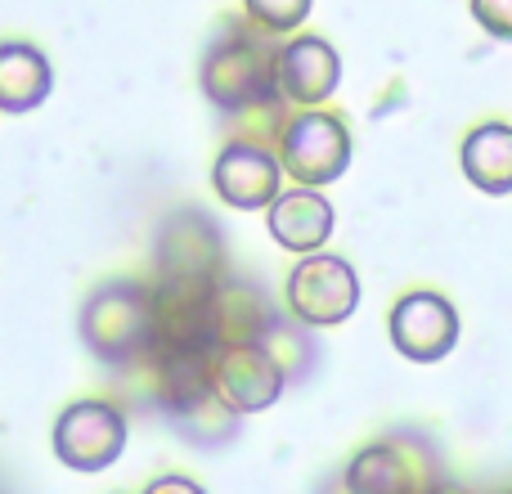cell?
Masks as SVG:
<instances>
[{"mask_svg":"<svg viewBox=\"0 0 512 494\" xmlns=\"http://www.w3.org/2000/svg\"><path fill=\"white\" fill-rule=\"evenodd\" d=\"M212 185L234 212H261L283 194V162L265 144H225L212 167Z\"/></svg>","mask_w":512,"mask_h":494,"instance_id":"10","label":"cell"},{"mask_svg":"<svg viewBox=\"0 0 512 494\" xmlns=\"http://www.w3.org/2000/svg\"><path fill=\"white\" fill-rule=\"evenodd\" d=\"M477 27L490 36V41L512 45V0H468Z\"/></svg>","mask_w":512,"mask_h":494,"instance_id":"17","label":"cell"},{"mask_svg":"<svg viewBox=\"0 0 512 494\" xmlns=\"http://www.w3.org/2000/svg\"><path fill=\"white\" fill-rule=\"evenodd\" d=\"M261 32H297L310 14V0H243Z\"/></svg>","mask_w":512,"mask_h":494,"instance_id":"16","label":"cell"},{"mask_svg":"<svg viewBox=\"0 0 512 494\" xmlns=\"http://www.w3.org/2000/svg\"><path fill=\"white\" fill-rule=\"evenodd\" d=\"M283 297H288V310L297 324L337 328L360 306V274H355V265L346 261V256L310 252L292 265Z\"/></svg>","mask_w":512,"mask_h":494,"instance_id":"3","label":"cell"},{"mask_svg":"<svg viewBox=\"0 0 512 494\" xmlns=\"http://www.w3.org/2000/svg\"><path fill=\"white\" fill-rule=\"evenodd\" d=\"M436 481V459L418 436L373 441L346 463V494H427Z\"/></svg>","mask_w":512,"mask_h":494,"instance_id":"5","label":"cell"},{"mask_svg":"<svg viewBox=\"0 0 512 494\" xmlns=\"http://www.w3.org/2000/svg\"><path fill=\"white\" fill-rule=\"evenodd\" d=\"M54 86L50 59L27 41L0 45V113H32Z\"/></svg>","mask_w":512,"mask_h":494,"instance_id":"15","label":"cell"},{"mask_svg":"<svg viewBox=\"0 0 512 494\" xmlns=\"http://www.w3.org/2000/svg\"><path fill=\"white\" fill-rule=\"evenodd\" d=\"M144 494H207L198 481H189V477H158Z\"/></svg>","mask_w":512,"mask_h":494,"instance_id":"18","label":"cell"},{"mask_svg":"<svg viewBox=\"0 0 512 494\" xmlns=\"http://www.w3.org/2000/svg\"><path fill=\"white\" fill-rule=\"evenodd\" d=\"M387 333H391V346L409 364H436L459 346V310L441 292H427V288L405 292L391 306Z\"/></svg>","mask_w":512,"mask_h":494,"instance_id":"7","label":"cell"},{"mask_svg":"<svg viewBox=\"0 0 512 494\" xmlns=\"http://www.w3.org/2000/svg\"><path fill=\"white\" fill-rule=\"evenodd\" d=\"M153 261H158V283H216L221 279V234L207 216L180 212L162 225Z\"/></svg>","mask_w":512,"mask_h":494,"instance_id":"9","label":"cell"},{"mask_svg":"<svg viewBox=\"0 0 512 494\" xmlns=\"http://www.w3.org/2000/svg\"><path fill=\"white\" fill-rule=\"evenodd\" d=\"M265 225H270V239L297 256L324 252V243L333 239V203H328L319 189H283L270 207H265Z\"/></svg>","mask_w":512,"mask_h":494,"instance_id":"12","label":"cell"},{"mask_svg":"<svg viewBox=\"0 0 512 494\" xmlns=\"http://www.w3.org/2000/svg\"><path fill=\"white\" fill-rule=\"evenodd\" d=\"M279 324L270 301L248 283H216L212 301V346H239V342H261L270 328Z\"/></svg>","mask_w":512,"mask_h":494,"instance_id":"14","label":"cell"},{"mask_svg":"<svg viewBox=\"0 0 512 494\" xmlns=\"http://www.w3.org/2000/svg\"><path fill=\"white\" fill-rule=\"evenodd\" d=\"M274 81H279L283 99L315 108L342 81V59H337V50L324 36H297V41L279 45V54H274Z\"/></svg>","mask_w":512,"mask_h":494,"instance_id":"11","label":"cell"},{"mask_svg":"<svg viewBox=\"0 0 512 494\" xmlns=\"http://www.w3.org/2000/svg\"><path fill=\"white\" fill-rule=\"evenodd\" d=\"M508 494H512V490H508Z\"/></svg>","mask_w":512,"mask_h":494,"instance_id":"20","label":"cell"},{"mask_svg":"<svg viewBox=\"0 0 512 494\" xmlns=\"http://www.w3.org/2000/svg\"><path fill=\"white\" fill-rule=\"evenodd\" d=\"M288 387V369L265 342L216 346V391L234 414H261Z\"/></svg>","mask_w":512,"mask_h":494,"instance_id":"8","label":"cell"},{"mask_svg":"<svg viewBox=\"0 0 512 494\" xmlns=\"http://www.w3.org/2000/svg\"><path fill=\"white\" fill-rule=\"evenodd\" d=\"M427 494H472V490H468V486H459V481H436V486L427 490Z\"/></svg>","mask_w":512,"mask_h":494,"instance_id":"19","label":"cell"},{"mask_svg":"<svg viewBox=\"0 0 512 494\" xmlns=\"http://www.w3.org/2000/svg\"><path fill=\"white\" fill-rule=\"evenodd\" d=\"M81 337H86L90 355L104 364H140L158 346V328H153V288L131 279L104 283L86 297L81 306Z\"/></svg>","mask_w":512,"mask_h":494,"instance_id":"1","label":"cell"},{"mask_svg":"<svg viewBox=\"0 0 512 494\" xmlns=\"http://www.w3.org/2000/svg\"><path fill=\"white\" fill-rule=\"evenodd\" d=\"M126 450V418L108 400H77L54 423V454L72 472H104Z\"/></svg>","mask_w":512,"mask_h":494,"instance_id":"6","label":"cell"},{"mask_svg":"<svg viewBox=\"0 0 512 494\" xmlns=\"http://www.w3.org/2000/svg\"><path fill=\"white\" fill-rule=\"evenodd\" d=\"M274 54L279 50H270L252 32L221 36L203 59V95L230 117H243L252 108L283 99L279 81H274Z\"/></svg>","mask_w":512,"mask_h":494,"instance_id":"2","label":"cell"},{"mask_svg":"<svg viewBox=\"0 0 512 494\" xmlns=\"http://www.w3.org/2000/svg\"><path fill=\"white\" fill-rule=\"evenodd\" d=\"M459 167L472 189L490 198L512 194V126L508 122H481L468 131L459 149Z\"/></svg>","mask_w":512,"mask_h":494,"instance_id":"13","label":"cell"},{"mask_svg":"<svg viewBox=\"0 0 512 494\" xmlns=\"http://www.w3.org/2000/svg\"><path fill=\"white\" fill-rule=\"evenodd\" d=\"M279 162L283 176L306 189L333 185L351 167V131L337 113H292L279 135Z\"/></svg>","mask_w":512,"mask_h":494,"instance_id":"4","label":"cell"}]
</instances>
